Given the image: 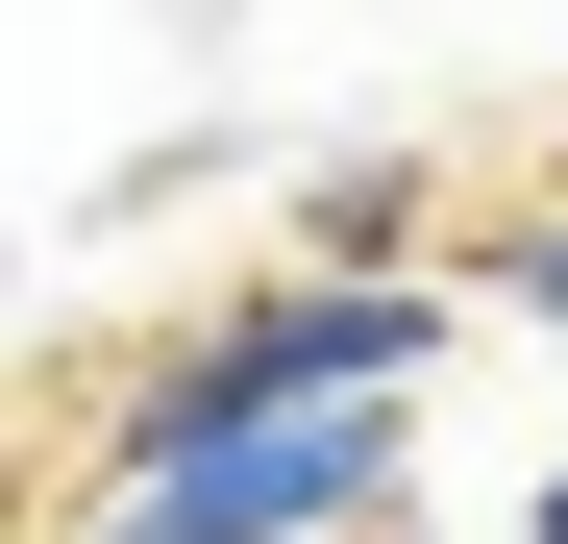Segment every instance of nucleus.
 I'll use <instances>...</instances> for the list:
<instances>
[{
  "instance_id": "2",
  "label": "nucleus",
  "mask_w": 568,
  "mask_h": 544,
  "mask_svg": "<svg viewBox=\"0 0 568 544\" xmlns=\"http://www.w3.org/2000/svg\"><path fill=\"white\" fill-rule=\"evenodd\" d=\"M322 248H346V272H420V173H396V149L322 173Z\"/></svg>"
},
{
  "instance_id": "4",
  "label": "nucleus",
  "mask_w": 568,
  "mask_h": 544,
  "mask_svg": "<svg viewBox=\"0 0 568 544\" xmlns=\"http://www.w3.org/2000/svg\"><path fill=\"white\" fill-rule=\"evenodd\" d=\"M519 544H568V445H544V495H519Z\"/></svg>"
},
{
  "instance_id": "1",
  "label": "nucleus",
  "mask_w": 568,
  "mask_h": 544,
  "mask_svg": "<svg viewBox=\"0 0 568 544\" xmlns=\"http://www.w3.org/2000/svg\"><path fill=\"white\" fill-rule=\"evenodd\" d=\"M420 471V396H272V421H124L50 544H371Z\"/></svg>"
},
{
  "instance_id": "3",
  "label": "nucleus",
  "mask_w": 568,
  "mask_h": 544,
  "mask_svg": "<svg viewBox=\"0 0 568 544\" xmlns=\"http://www.w3.org/2000/svg\"><path fill=\"white\" fill-rule=\"evenodd\" d=\"M495 322H519V346H544V372H568V199H544V223L495 248Z\"/></svg>"
}]
</instances>
